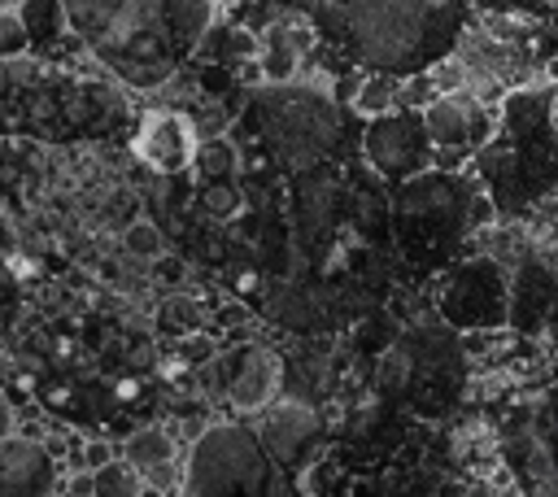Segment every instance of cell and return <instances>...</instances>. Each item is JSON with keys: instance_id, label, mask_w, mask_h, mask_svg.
I'll list each match as a JSON object with an SVG mask.
<instances>
[{"instance_id": "6da1fadb", "label": "cell", "mask_w": 558, "mask_h": 497, "mask_svg": "<svg viewBox=\"0 0 558 497\" xmlns=\"http://www.w3.org/2000/svg\"><path fill=\"white\" fill-rule=\"evenodd\" d=\"M270 488L275 462L257 432L240 419H214L187 445L174 497H270Z\"/></svg>"}, {"instance_id": "5b68a950", "label": "cell", "mask_w": 558, "mask_h": 497, "mask_svg": "<svg viewBox=\"0 0 558 497\" xmlns=\"http://www.w3.org/2000/svg\"><path fill=\"white\" fill-rule=\"evenodd\" d=\"M366 161L384 174V179H410V174H423L427 161H432V140L423 131V118L418 109H388L379 118H371L366 126Z\"/></svg>"}, {"instance_id": "7402d4cb", "label": "cell", "mask_w": 558, "mask_h": 497, "mask_svg": "<svg viewBox=\"0 0 558 497\" xmlns=\"http://www.w3.org/2000/svg\"><path fill=\"white\" fill-rule=\"evenodd\" d=\"M13 432H17V410H13L9 392L0 388V440H4V436H13Z\"/></svg>"}, {"instance_id": "ffe728a7", "label": "cell", "mask_w": 558, "mask_h": 497, "mask_svg": "<svg viewBox=\"0 0 558 497\" xmlns=\"http://www.w3.org/2000/svg\"><path fill=\"white\" fill-rule=\"evenodd\" d=\"M26 48H31V35H26L22 17H17V4H13V9L0 4V61L26 57Z\"/></svg>"}, {"instance_id": "cb8c5ba5", "label": "cell", "mask_w": 558, "mask_h": 497, "mask_svg": "<svg viewBox=\"0 0 558 497\" xmlns=\"http://www.w3.org/2000/svg\"><path fill=\"white\" fill-rule=\"evenodd\" d=\"M545 74H549V78L558 83V57H549V65H545Z\"/></svg>"}, {"instance_id": "d6986e66", "label": "cell", "mask_w": 558, "mask_h": 497, "mask_svg": "<svg viewBox=\"0 0 558 497\" xmlns=\"http://www.w3.org/2000/svg\"><path fill=\"white\" fill-rule=\"evenodd\" d=\"M214 357H218V340L205 336V331H187V336L174 340V362L183 371H205Z\"/></svg>"}, {"instance_id": "8fae6325", "label": "cell", "mask_w": 558, "mask_h": 497, "mask_svg": "<svg viewBox=\"0 0 558 497\" xmlns=\"http://www.w3.org/2000/svg\"><path fill=\"white\" fill-rule=\"evenodd\" d=\"M192 166L205 183H222V179H235L240 174V148L227 140V135H209V140H196V153H192Z\"/></svg>"}, {"instance_id": "9c48e42d", "label": "cell", "mask_w": 558, "mask_h": 497, "mask_svg": "<svg viewBox=\"0 0 558 497\" xmlns=\"http://www.w3.org/2000/svg\"><path fill=\"white\" fill-rule=\"evenodd\" d=\"M61 458L26 432L0 440V497H57Z\"/></svg>"}, {"instance_id": "7c38bea8", "label": "cell", "mask_w": 558, "mask_h": 497, "mask_svg": "<svg viewBox=\"0 0 558 497\" xmlns=\"http://www.w3.org/2000/svg\"><path fill=\"white\" fill-rule=\"evenodd\" d=\"M414 371H418V349L414 344H392L375 362V392L379 397H401L410 388Z\"/></svg>"}, {"instance_id": "3957f363", "label": "cell", "mask_w": 558, "mask_h": 497, "mask_svg": "<svg viewBox=\"0 0 558 497\" xmlns=\"http://www.w3.org/2000/svg\"><path fill=\"white\" fill-rule=\"evenodd\" d=\"M510 310V288H506V275L493 257H475V262H462L449 279H445V292H440V314L453 323V327H471V331H484V327H501Z\"/></svg>"}, {"instance_id": "44dd1931", "label": "cell", "mask_w": 558, "mask_h": 497, "mask_svg": "<svg viewBox=\"0 0 558 497\" xmlns=\"http://www.w3.org/2000/svg\"><path fill=\"white\" fill-rule=\"evenodd\" d=\"M109 458H118V445H113V440H100V436L74 440V449H70V471H96V466H105Z\"/></svg>"}, {"instance_id": "277c9868", "label": "cell", "mask_w": 558, "mask_h": 497, "mask_svg": "<svg viewBox=\"0 0 558 497\" xmlns=\"http://www.w3.org/2000/svg\"><path fill=\"white\" fill-rule=\"evenodd\" d=\"M275 153L292 166V170H305L314 161L327 157L331 140H336V109L310 92H292L275 113H270V126H266Z\"/></svg>"}, {"instance_id": "52a82bcc", "label": "cell", "mask_w": 558, "mask_h": 497, "mask_svg": "<svg viewBox=\"0 0 558 497\" xmlns=\"http://www.w3.org/2000/svg\"><path fill=\"white\" fill-rule=\"evenodd\" d=\"M423 118V131L432 140V148H445V153H471V148H484V140L493 135V118L484 109L480 96H471L466 87L458 92H440L432 105L418 109Z\"/></svg>"}, {"instance_id": "ac0fdd59", "label": "cell", "mask_w": 558, "mask_h": 497, "mask_svg": "<svg viewBox=\"0 0 558 497\" xmlns=\"http://www.w3.org/2000/svg\"><path fill=\"white\" fill-rule=\"evenodd\" d=\"M196 205H201L209 218H235V214L244 209V196H240L235 179H222V183H201Z\"/></svg>"}, {"instance_id": "8992f818", "label": "cell", "mask_w": 558, "mask_h": 497, "mask_svg": "<svg viewBox=\"0 0 558 497\" xmlns=\"http://www.w3.org/2000/svg\"><path fill=\"white\" fill-rule=\"evenodd\" d=\"M257 440H262V449H266V458L275 462V466H288V471H296V466H305L314 453H318V440H323V419H318V410L310 405V401H301V397H275L262 414H257Z\"/></svg>"}, {"instance_id": "9a60e30c", "label": "cell", "mask_w": 558, "mask_h": 497, "mask_svg": "<svg viewBox=\"0 0 558 497\" xmlns=\"http://www.w3.org/2000/svg\"><path fill=\"white\" fill-rule=\"evenodd\" d=\"M157 318H161V327H166L170 336H187V331H201L205 310H201V301H196L192 292H174V296H166V301L157 305Z\"/></svg>"}, {"instance_id": "7a4b0ae2", "label": "cell", "mask_w": 558, "mask_h": 497, "mask_svg": "<svg viewBox=\"0 0 558 497\" xmlns=\"http://www.w3.org/2000/svg\"><path fill=\"white\" fill-rule=\"evenodd\" d=\"M205 371H209L214 388L231 401L235 414H262L283 392V357L262 340L231 344Z\"/></svg>"}, {"instance_id": "4fadbf2b", "label": "cell", "mask_w": 558, "mask_h": 497, "mask_svg": "<svg viewBox=\"0 0 558 497\" xmlns=\"http://www.w3.org/2000/svg\"><path fill=\"white\" fill-rule=\"evenodd\" d=\"M17 17H22L31 44H52L65 35V4L61 0H22Z\"/></svg>"}, {"instance_id": "2e32d148", "label": "cell", "mask_w": 558, "mask_h": 497, "mask_svg": "<svg viewBox=\"0 0 558 497\" xmlns=\"http://www.w3.org/2000/svg\"><path fill=\"white\" fill-rule=\"evenodd\" d=\"M122 248H126L131 257H140V262H157V257H166V235H161L157 222L131 218V222L122 227Z\"/></svg>"}, {"instance_id": "603a6c76", "label": "cell", "mask_w": 558, "mask_h": 497, "mask_svg": "<svg viewBox=\"0 0 558 497\" xmlns=\"http://www.w3.org/2000/svg\"><path fill=\"white\" fill-rule=\"evenodd\" d=\"M244 318H248L244 305H222V310H218V323H222V327H240Z\"/></svg>"}, {"instance_id": "ba28073f", "label": "cell", "mask_w": 558, "mask_h": 497, "mask_svg": "<svg viewBox=\"0 0 558 497\" xmlns=\"http://www.w3.org/2000/svg\"><path fill=\"white\" fill-rule=\"evenodd\" d=\"M131 153H135V161H144L153 174H179V170L192 166L196 126H192V118L179 113V109H148V113L135 122Z\"/></svg>"}, {"instance_id": "e0dca14e", "label": "cell", "mask_w": 558, "mask_h": 497, "mask_svg": "<svg viewBox=\"0 0 558 497\" xmlns=\"http://www.w3.org/2000/svg\"><path fill=\"white\" fill-rule=\"evenodd\" d=\"M353 109L366 113V118H379V113L397 109V83H392L388 74H371V78H362L357 92H353Z\"/></svg>"}, {"instance_id": "30bf717a", "label": "cell", "mask_w": 558, "mask_h": 497, "mask_svg": "<svg viewBox=\"0 0 558 497\" xmlns=\"http://www.w3.org/2000/svg\"><path fill=\"white\" fill-rule=\"evenodd\" d=\"M118 458H122L126 466H135L140 475H148V471H157V466L179 462V440L170 436L166 423H140V427H131V432L122 436Z\"/></svg>"}, {"instance_id": "5bb4252c", "label": "cell", "mask_w": 558, "mask_h": 497, "mask_svg": "<svg viewBox=\"0 0 558 497\" xmlns=\"http://www.w3.org/2000/svg\"><path fill=\"white\" fill-rule=\"evenodd\" d=\"M144 480L135 466H126L122 458H109L105 466L92 471V497H140Z\"/></svg>"}]
</instances>
